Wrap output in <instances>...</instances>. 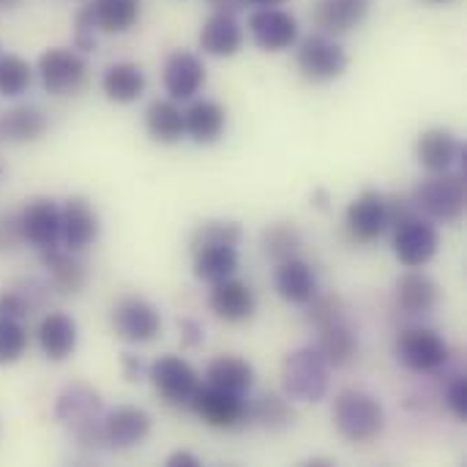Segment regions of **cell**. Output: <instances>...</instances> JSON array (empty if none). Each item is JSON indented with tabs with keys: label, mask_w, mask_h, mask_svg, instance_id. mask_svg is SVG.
Masks as SVG:
<instances>
[{
	"label": "cell",
	"mask_w": 467,
	"mask_h": 467,
	"mask_svg": "<svg viewBox=\"0 0 467 467\" xmlns=\"http://www.w3.org/2000/svg\"><path fill=\"white\" fill-rule=\"evenodd\" d=\"M304 246V235L293 222H276L263 230V252L274 263H285L290 257H298Z\"/></svg>",
	"instance_id": "e575fe53"
},
{
	"label": "cell",
	"mask_w": 467,
	"mask_h": 467,
	"mask_svg": "<svg viewBox=\"0 0 467 467\" xmlns=\"http://www.w3.org/2000/svg\"><path fill=\"white\" fill-rule=\"evenodd\" d=\"M183 123H186V134L197 145H213L227 129V109L219 101L202 99L183 112Z\"/></svg>",
	"instance_id": "484cf974"
},
{
	"label": "cell",
	"mask_w": 467,
	"mask_h": 467,
	"mask_svg": "<svg viewBox=\"0 0 467 467\" xmlns=\"http://www.w3.org/2000/svg\"><path fill=\"white\" fill-rule=\"evenodd\" d=\"M416 159L430 172H446L457 161L465 164V145L449 129H427L416 140Z\"/></svg>",
	"instance_id": "e0dca14e"
},
{
	"label": "cell",
	"mask_w": 467,
	"mask_h": 467,
	"mask_svg": "<svg viewBox=\"0 0 467 467\" xmlns=\"http://www.w3.org/2000/svg\"><path fill=\"white\" fill-rule=\"evenodd\" d=\"M397 356L410 372H438L449 361V345L438 331L416 326L397 337Z\"/></svg>",
	"instance_id": "ba28073f"
},
{
	"label": "cell",
	"mask_w": 467,
	"mask_h": 467,
	"mask_svg": "<svg viewBox=\"0 0 467 467\" xmlns=\"http://www.w3.org/2000/svg\"><path fill=\"white\" fill-rule=\"evenodd\" d=\"M372 0H317L312 22L326 36H345L369 16Z\"/></svg>",
	"instance_id": "ac0fdd59"
},
{
	"label": "cell",
	"mask_w": 467,
	"mask_h": 467,
	"mask_svg": "<svg viewBox=\"0 0 467 467\" xmlns=\"http://www.w3.org/2000/svg\"><path fill=\"white\" fill-rule=\"evenodd\" d=\"M41 85L52 96H74L88 85V63L77 49L52 47L41 52L36 66Z\"/></svg>",
	"instance_id": "8992f818"
},
{
	"label": "cell",
	"mask_w": 467,
	"mask_h": 467,
	"mask_svg": "<svg viewBox=\"0 0 467 467\" xmlns=\"http://www.w3.org/2000/svg\"><path fill=\"white\" fill-rule=\"evenodd\" d=\"M430 3H451V0H430Z\"/></svg>",
	"instance_id": "f5cc1de1"
},
{
	"label": "cell",
	"mask_w": 467,
	"mask_h": 467,
	"mask_svg": "<svg viewBox=\"0 0 467 467\" xmlns=\"http://www.w3.org/2000/svg\"><path fill=\"white\" fill-rule=\"evenodd\" d=\"M249 419L257 421V424H260L263 430H268V432H285V430L293 427L296 413H293L287 397L268 391V394H260V397L249 405Z\"/></svg>",
	"instance_id": "836d02e7"
},
{
	"label": "cell",
	"mask_w": 467,
	"mask_h": 467,
	"mask_svg": "<svg viewBox=\"0 0 467 467\" xmlns=\"http://www.w3.org/2000/svg\"><path fill=\"white\" fill-rule=\"evenodd\" d=\"M208 304H211L213 315L222 317L224 323H246V320H252V315L257 309V298H254L252 287L235 276L216 282Z\"/></svg>",
	"instance_id": "d6986e66"
},
{
	"label": "cell",
	"mask_w": 467,
	"mask_h": 467,
	"mask_svg": "<svg viewBox=\"0 0 467 467\" xmlns=\"http://www.w3.org/2000/svg\"><path fill=\"white\" fill-rule=\"evenodd\" d=\"M413 205L419 213H424L430 222L441 224H454L462 219L467 205V183L462 172H432L424 178L413 194Z\"/></svg>",
	"instance_id": "6da1fadb"
},
{
	"label": "cell",
	"mask_w": 467,
	"mask_h": 467,
	"mask_svg": "<svg viewBox=\"0 0 467 467\" xmlns=\"http://www.w3.org/2000/svg\"><path fill=\"white\" fill-rule=\"evenodd\" d=\"M276 290L290 304H301V306L309 304L317 296L315 268L301 257H290V260L279 263V268H276Z\"/></svg>",
	"instance_id": "d4e9b609"
},
{
	"label": "cell",
	"mask_w": 467,
	"mask_h": 467,
	"mask_svg": "<svg viewBox=\"0 0 467 467\" xmlns=\"http://www.w3.org/2000/svg\"><path fill=\"white\" fill-rule=\"evenodd\" d=\"M120 364H123V378H126L129 383H142V380L148 378V369H150V367H145L142 358H137V356H131V353H123Z\"/></svg>",
	"instance_id": "f6af8a7d"
},
{
	"label": "cell",
	"mask_w": 467,
	"mask_h": 467,
	"mask_svg": "<svg viewBox=\"0 0 467 467\" xmlns=\"http://www.w3.org/2000/svg\"><path fill=\"white\" fill-rule=\"evenodd\" d=\"M339 317H348V309H345V301L337 293L315 296L309 301V323L315 328H320V326H326L331 320H339Z\"/></svg>",
	"instance_id": "f35d334b"
},
{
	"label": "cell",
	"mask_w": 467,
	"mask_h": 467,
	"mask_svg": "<svg viewBox=\"0 0 467 467\" xmlns=\"http://www.w3.org/2000/svg\"><path fill=\"white\" fill-rule=\"evenodd\" d=\"M441 246V235L430 219L413 216L394 233V254L405 268H424Z\"/></svg>",
	"instance_id": "30bf717a"
},
{
	"label": "cell",
	"mask_w": 467,
	"mask_h": 467,
	"mask_svg": "<svg viewBox=\"0 0 467 467\" xmlns=\"http://www.w3.org/2000/svg\"><path fill=\"white\" fill-rule=\"evenodd\" d=\"M334 427L350 443H369L383 435L386 410L372 394L348 389L334 400Z\"/></svg>",
	"instance_id": "3957f363"
},
{
	"label": "cell",
	"mask_w": 467,
	"mask_h": 467,
	"mask_svg": "<svg viewBox=\"0 0 467 467\" xmlns=\"http://www.w3.org/2000/svg\"><path fill=\"white\" fill-rule=\"evenodd\" d=\"M167 465L170 467H200V457H194L192 451H175L167 457Z\"/></svg>",
	"instance_id": "bcb514c9"
},
{
	"label": "cell",
	"mask_w": 467,
	"mask_h": 467,
	"mask_svg": "<svg viewBox=\"0 0 467 467\" xmlns=\"http://www.w3.org/2000/svg\"><path fill=\"white\" fill-rule=\"evenodd\" d=\"M153 430V421L140 408H118L104 416V438L109 449H134Z\"/></svg>",
	"instance_id": "ffe728a7"
},
{
	"label": "cell",
	"mask_w": 467,
	"mask_h": 467,
	"mask_svg": "<svg viewBox=\"0 0 467 467\" xmlns=\"http://www.w3.org/2000/svg\"><path fill=\"white\" fill-rule=\"evenodd\" d=\"M194 257V276L200 282L216 285L238 271V246H202L192 252Z\"/></svg>",
	"instance_id": "4dcf8cb0"
},
{
	"label": "cell",
	"mask_w": 467,
	"mask_h": 467,
	"mask_svg": "<svg viewBox=\"0 0 467 467\" xmlns=\"http://www.w3.org/2000/svg\"><path fill=\"white\" fill-rule=\"evenodd\" d=\"M161 79H164V88H167L172 101H186V99H194L202 90L208 74H205L202 57H197L189 49H175L164 60Z\"/></svg>",
	"instance_id": "4fadbf2b"
},
{
	"label": "cell",
	"mask_w": 467,
	"mask_h": 467,
	"mask_svg": "<svg viewBox=\"0 0 467 467\" xmlns=\"http://www.w3.org/2000/svg\"><path fill=\"white\" fill-rule=\"evenodd\" d=\"M148 378L153 383V389L159 391V397L170 405V408H189L197 389H200V375L197 369L183 361L181 356H161L150 364Z\"/></svg>",
	"instance_id": "52a82bcc"
},
{
	"label": "cell",
	"mask_w": 467,
	"mask_h": 467,
	"mask_svg": "<svg viewBox=\"0 0 467 467\" xmlns=\"http://www.w3.org/2000/svg\"><path fill=\"white\" fill-rule=\"evenodd\" d=\"M446 405H449V410H451L460 421H467V378L465 375L451 378V383H449V389H446Z\"/></svg>",
	"instance_id": "60d3db41"
},
{
	"label": "cell",
	"mask_w": 467,
	"mask_h": 467,
	"mask_svg": "<svg viewBox=\"0 0 467 467\" xmlns=\"http://www.w3.org/2000/svg\"><path fill=\"white\" fill-rule=\"evenodd\" d=\"M99 216L85 197H68L60 208V244L68 252H85L99 238Z\"/></svg>",
	"instance_id": "2e32d148"
},
{
	"label": "cell",
	"mask_w": 467,
	"mask_h": 467,
	"mask_svg": "<svg viewBox=\"0 0 467 467\" xmlns=\"http://www.w3.org/2000/svg\"><path fill=\"white\" fill-rule=\"evenodd\" d=\"M19 224H22V238L36 246L38 252L60 246V208L55 200L36 197L19 211Z\"/></svg>",
	"instance_id": "9a60e30c"
},
{
	"label": "cell",
	"mask_w": 467,
	"mask_h": 467,
	"mask_svg": "<svg viewBox=\"0 0 467 467\" xmlns=\"http://www.w3.org/2000/svg\"><path fill=\"white\" fill-rule=\"evenodd\" d=\"M47 115L33 107L22 104L0 115V142H36L47 134Z\"/></svg>",
	"instance_id": "f1b7e54d"
},
{
	"label": "cell",
	"mask_w": 467,
	"mask_h": 467,
	"mask_svg": "<svg viewBox=\"0 0 467 467\" xmlns=\"http://www.w3.org/2000/svg\"><path fill=\"white\" fill-rule=\"evenodd\" d=\"M41 263L49 271L52 287L63 296H74L85 287L88 282V268L85 263L77 257V252H68L66 246H52L41 252Z\"/></svg>",
	"instance_id": "7402d4cb"
},
{
	"label": "cell",
	"mask_w": 467,
	"mask_h": 467,
	"mask_svg": "<svg viewBox=\"0 0 467 467\" xmlns=\"http://www.w3.org/2000/svg\"><path fill=\"white\" fill-rule=\"evenodd\" d=\"M55 416L60 424L74 430V435L82 446L96 449L99 443H107V438H104V402L93 389H88L82 383L68 386L57 397Z\"/></svg>",
	"instance_id": "7a4b0ae2"
},
{
	"label": "cell",
	"mask_w": 467,
	"mask_h": 467,
	"mask_svg": "<svg viewBox=\"0 0 467 467\" xmlns=\"http://www.w3.org/2000/svg\"><path fill=\"white\" fill-rule=\"evenodd\" d=\"M145 129L150 140L161 145H175L186 134L183 112L175 101H153L145 112Z\"/></svg>",
	"instance_id": "d6a6232c"
},
{
	"label": "cell",
	"mask_w": 467,
	"mask_h": 467,
	"mask_svg": "<svg viewBox=\"0 0 467 467\" xmlns=\"http://www.w3.org/2000/svg\"><path fill=\"white\" fill-rule=\"evenodd\" d=\"M19 244H25L19 213H0V252H11Z\"/></svg>",
	"instance_id": "b9f144b4"
},
{
	"label": "cell",
	"mask_w": 467,
	"mask_h": 467,
	"mask_svg": "<svg viewBox=\"0 0 467 467\" xmlns=\"http://www.w3.org/2000/svg\"><path fill=\"white\" fill-rule=\"evenodd\" d=\"M19 5V0H0V8H14Z\"/></svg>",
	"instance_id": "816d5d0a"
},
{
	"label": "cell",
	"mask_w": 467,
	"mask_h": 467,
	"mask_svg": "<svg viewBox=\"0 0 467 467\" xmlns=\"http://www.w3.org/2000/svg\"><path fill=\"white\" fill-rule=\"evenodd\" d=\"M345 224H348V233H350L353 241H358V244L378 241L389 230V222H386V197L380 192H375V189L361 192L348 205Z\"/></svg>",
	"instance_id": "5bb4252c"
},
{
	"label": "cell",
	"mask_w": 467,
	"mask_h": 467,
	"mask_svg": "<svg viewBox=\"0 0 467 467\" xmlns=\"http://www.w3.org/2000/svg\"><path fill=\"white\" fill-rule=\"evenodd\" d=\"M249 33L254 44L265 52H285L298 41V19L274 5V8H254L249 16Z\"/></svg>",
	"instance_id": "7c38bea8"
},
{
	"label": "cell",
	"mask_w": 467,
	"mask_h": 467,
	"mask_svg": "<svg viewBox=\"0 0 467 467\" xmlns=\"http://www.w3.org/2000/svg\"><path fill=\"white\" fill-rule=\"evenodd\" d=\"M244 241V227L238 222L230 219H216V222H202L194 233H192V252L202 249V246H241Z\"/></svg>",
	"instance_id": "d590c367"
},
{
	"label": "cell",
	"mask_w": 467,
	"mask_h": 467,
	"mask_svg": "<svg viewBox=\"0 0 467 467\" xmlns=\"http://www.w3.org/2000/svg\"><path fill=\"white\" fill-rule=\"evenodd\" d=\"M88 8L101 33H126L140 22V0H90Z\"/></svg>",
	"instance_id": "1f68e13d"
},
{
	"label": "cell",
	"mask_w": 467,
	"mask_h": 467,
	"mask_svg": "<svg viewBox=\"0 0 467 467\" xmlns=\"http://www.w3.org/2000/svg\"><path fill=\"white\" fill-rule=\"evenodd\" d=\"M33 82V68L19 55L0 57V96H22Z\"/></svg>",
	"instance_id": "8d00e7d4"
},
{
	"label": "cell",
	"mask_w": 467,
	"mask_h": 467,
	"mask_svg": "<svg viewBox=\"0 0 467 467\" xmlns=\"http://www.w3.org/2000/svg\"><path fill=\"white\" fill-rule=\"evenodd\" d=\"M38 345L49 361H66L77 348V323L63 312L47 315L38 326Z\"/></svg>",
	"instance_id": "83f0119b"
},
{
	"label": "cell",
	"mask_w": 467,
	"mask_h": 467,
	"mask_svg": "<svg viewBox=\"0 0 467 467\" xmlns=\"http://www.w3.org/2000/svg\"><path fill=\"white\" fill-rule=\"evenodd\" d=\"M112 331L131 345H148L161 334V315L159 309L137 296L120 298L112 309Z\"/></svg>",
	"instance_id": "9c48e42d"
},
{
	"label": "cell",
	"mask_w": 467,
	"mask_h": 467,
	"mask_svg": "<svg viewBox=\"0 0 467 467\" xmlns=\"http://www.w3.org/2000/svg\"><path fill=\"white\" fill-rule=\"evenodd\" d=\"M312 202H315V208L326 211V208H328V202H331V194H328L326 189H315V194H312Z\"/></svg>",
	"instance_id": "c3c4849f"
},
{
	"label": "cell",
	"mask_w": 467,
	"mask_h": 467,
	"mask_svg": "<svg viewBox=\"0 0 467 467\" xmlns=\"http://www.w3.org/2000/svg\"><path fill=\"white\" fill-rule=\"evenodd\" d=\"M397 306L410 315V317H424L438 306L441 290L435 285L432 276L421 274V271H410L397 282Z\"/></svg>",
	"instance_id": "603a6c76"
},
{
	"label": "cell",
	"mask_w": 467,
	"mask_h": 467,
	"mask_svg": "<svg viewBox=\"0 0 467 467\" xmlns=\"http://www.w3.org/2000/svg\"><path fill=\"white\" fill-rule=\"evenodd\" d=\"M296 63L304 79L309 82H331L339 79L348 66L350 57L345 52V47L326 33H312L309 38L301 41L298 52H296Z\"/></svg>",
	"instance_id": "5b68a950"
},
{
	"label": "cell",
	"mask_w": 467,
	"mask_h": 467,
	"mask_svg": "<svg viewBox=\"0 0 467 467\" xmlns=\"http://www.w3.org/2000/svg\"><path fill=\"white\" fill-rule=\"evenodd\" d=\"M27 312H30V304L25 301L22 293H16V290L0 293V317L3 320H22Z\"/></svg>",
	"instance_id": "7bdbcfd3"
},
{
	"label": "cell",
	"mask_w": 467,
	"mask_h": 467,
	"mask_svg": "<svg viewBox=\"0 0 467 467\" xmlns=\"http://www.w3.org/2000/svg\"><path fill=\"white\" fill-rule=\"evenodd\" d=\"M304 465H309V467H331V465H337L334 460H323V457H317V460H306Z\"/></svg>",
	"instance_id": "f907efd6"
},
{
	"label": "cell",
	"mask_w": 467,
	"mask_h": 467,
	"mask_svg": "<svg viewBox=\"0 0 467 467\" xmlns=\"http://www.w3.org/2000/svg\"><path fill=\"white\" fill-rule=\"evenodd\" d=\"M101 88L107 93L109 101H118V104H131L142 96L145 90V71L137 66V63H112L104 77H101Z\"/></svg>",
	"instance_id": "f546056e"
},
{
	"label": "cell",
	"mask_w": 467,
	"mask_h": 467,
	"mask_svg": "<svg viewBox=\"0 0 467 467\" xmlns=\"http://www.w3.org/2000/svg\"><path fill=\"white\" fill-rule=\"evenodd\" d=\"M413 216H419V211H416L410 197H400V194L386 197V222H389V227L397 230L400 224H405Z\"/></svg>",
	"instance_id": "ab89813d"
},
{
	"label": "cell",
	"mask_w": 467,
	"mask_h": 467,
	"mask_svg": "<svg viewBox=\"0 0 467 467\" xmlns=\"http://www.w3.org/2000/svg\"><path fill=\"white\" fill-rule=\"evenodd\" d=\"M213 11H219V14H238L244 5H246V0H205Z\"/></svg>",
	"instance_id": "7dc6e473"
},
{
	"label": "cell",
	"mask_w": 467,
	"mask_h": 467,
	"mask_svg": "<svg viewBox=\"0 0 467 467\" xmlns=\"http://www.w3.org/2000/svg\"><path fill=\"white\" fill-rule=\"evenodd\" d=\"M178 328H181V342H183V348H189V350L202 348V342H205V331H202V326H200L197 320L183 317V320L178 323Z\"/></svg>",
	"instance_id": "ee69618b"
},
{
	"label": "cell",
	"mask_w": 467,
	"mask_h": 467,
	"mask_svg": "<svg viewBox=\"0 0 467 467\" xmlns=\"http://www.w3.org/2000/svg\"><path fill=\"white\" fill-rule=\"evenodd\" d=\"M27 350V331L19 320H3L0 317V367L14 364Z\"/></svg>",
	"instance_id": "74e56055"
},
{
	"label": "cell",
	"mask_w": 467,
	"mask_h": 467,
	"mask_svg": "<svg viewBox=\"0 0 467 467\" xmlns=\"http://www.w3.org/2000/svg\"><path fill=\"white\" fill-rule=\"evenodd\" d=\"M317 350L326 356L328 367H337V369L348 367L358 356V337L353 326L348 323V317L331 320L317 328Z\"/></svg>",
	"instance_id": "cb8c5ba5"
},
{
	"label": "cell",
	"mask_w": 467,
	"mask_h": 467,
	"mask_svg": "<svg viewBox=\"0 0 467 467\" xmlns=\"http://www.w3.org/2000/svg\"><path fill=\"white\" fill-rule=\"evenodd\" d=\"M244 47V27L233 14L213 11L200 27V49L213 57H233Z\"/></svg>",
	"instance_id": "44dd1931"
},
{
	"label": "cell",
	"mask_w": 467,
	"mask_h": 467,
	"mask_svg": "<svg viewBox=\"0 0 467 467\" xmlns=\"http://www.w3.org/2000/svg\"><path fill=\"white\" fill-rule=\"evenodd\" d=\"M246 3H252L257 8H274V5H282L285 0H246Z\"/></svg>",
	"instance_id": "681fc988"
},
{
	"label": "cell",
	"mask_w": 467,
	"mask_h": 467,
	"mask_svg": "<svg viewBox=\"0 0 467 467\" xmlns=\"http://www.w3.org/2000/svg\"><path fill=\"white\" fill-rule=\"evenodd\" d=\"M282 389L287 400L320 402L328 391V361L317 348H301L282 361Z\"/></svg>",
	"instance_id": "277c9868"
},
{
	"label": "cell",
	"mask_w": 467,
	"mask_h": 467,
	"mask_svg": "<svg viewBox=\"0 0 467 467\" xmlns=\"http://www.w3.org/2000/svg\"><path fill=\"white\" fill-rule=\"evenodd\" d=\"M189 408L213 430H235L249 421L246 400L227 394L222 389H213V386H200Z\"/></svg>",
	"instance_id": "8fae6325"
},
{
	"label": "cell",
	"mask_w": 467,
	"mask_h": 467,
	"mask_svg": "<svg viewBox=\"0 0 467 467\" xmlns=\"http://www.w3.org/2000/svg\"><path fill=\"white\" fill-rule=\"evenodd\" d=\"M205 380L213 389H222L235 397H246L254 386V367L238 356H219L208 364Z\"/></svg>",
	"instance_id": "4316f807"
}]
</instances>
